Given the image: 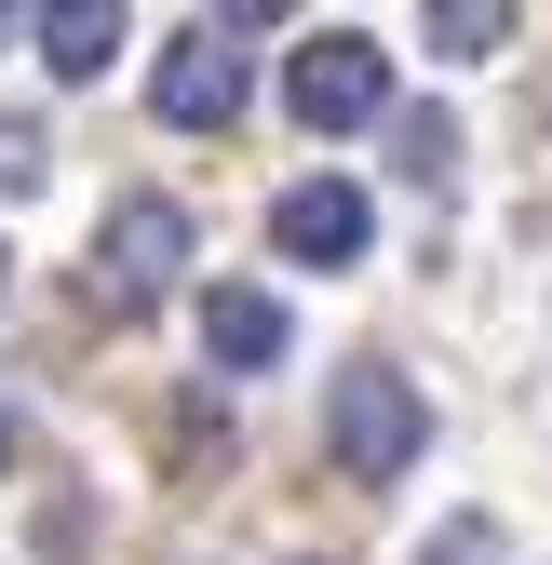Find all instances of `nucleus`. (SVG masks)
Returning a JSON list of instances; mask_svg holds the SVG:
<instances>
[{"label":"nucleus","instance_id":"nucleus-11","mask_svg":"<svg viewBox=\"0 0 552 565\" xmlns=\"http://www.w3.org/2000/svg\"><path fill=\"white\" fill-rule=\"evenodd\" d=\"M499 41H512L499 0H445V14H432V54H499Z\"/></svg>","mask_w":552,"mask_h":565},{"label":"nucleus","instance_id":"nucleus-4","mask_svg":"<svg viewBox=\"0 0 552 565\" xmlns=\"http://www.w3.org/2000/svg\"><path fill=\"white\" fill-rule=\"evenodd\" d=\"M149 108L176 135H230L243 121V28H189L162 67H149Z\"/></svg>","mask_w":552,"mask_h":565},{"label":"nucleus","instance_id":"nucleus-7","mask_svg":"<svg viewBox=\"0 0 552 565\" xmlns=\"http://www.w3.org/2000/svg\"><path fill=\"white\" fill-rule=\"evenodd\" d=\"M28 41H41V67H54V82H95V67L121 54V0H41V14H28Z\"/></svg>","mask_w":552,"mask_h":565},{"label":"nucleus","instance_id":"nucleus-6","mask_svg":"<svg viewBox=\"0 0 552 565\" xmlns=\"http://www.w3.org/2000/svg\"><path fill=\"white\" fill-rule=\"evenodd\" d=\"M284 350H297V323H284V297H269V282H216V297H202V364L269 377Z\"/></svg>","mask_w":552,"mask_h":565},{"label":"nucleus","instance_id":"nucleus-5","mask_svg":"<svg viewBox=\"0 0 552 565\" xmlns=\"http://www.w3.org/2000/svg\"><path fill=\"white\" fill-rule=\"evenodd\" d=\"M269 243H284L297 269H351V256L378 243V202H364L351 175H297L284 202H269Z\"/></svg>","mask_w":552,"mask_h":565},{"label":"nucleus","instance_id":"nucleus-3","mask_svg":"<svg viewBox=\"0 0 552 565\" xmlns=\"http://www.w3.org/2000/svg\"><path fill=\"white\" fill-rule=\"evenodd\" d=\"M284 108H297L310 135H351V121H378V108H391V54H378L364 28H323V41H297V54H284Z\"/></svg>","mask_w":552,"mask_h":565},{"label":"nucleus","instance_id":"nucleus-10","mask_svg":"<svg viewBox=\"0 0 552 565\" xmlns=\"http://www.w3.org/2000/svg\"><path fill=\"white\" fill-rule=\"evenodd\" d=\"M41 175H54V135H41L28 108H0V202H28Z\"/></svg>","mask_w":552,"mask_h":565},{"label":"nucleus","instance_id":"nucleus-1","mask_svg":"<svg viewBox=\"0 0 552 565\" xmlns=\"http://www.w3.org/2000/svg\"><path fill=\"white\" fill-rule=\"evenodd\" d=\"M323 445H337V471H351V484H404V471H418V445H432L418 377L351 364V377H337V404H323Z\"/></svg>","mask_w":552,"mask_h":565},{"label":"nucleus","instance_id":"nucleus-9","mask_svg":"<svg viewBox=\"0 0 552 565\" xmlns=\"http://www.w3.org/2000/svg\"><path fill=\"white\" fill-rule=\"evenodd\" d=\"M418 565H512V539H499V512H445L418 539Z\"/></svg>","mask_w":552,"mask_h":565},{"label":"nucleus","instance_id":"nucleus-2","mask_svg":"<svg viewBox=\"0 0 552 565\" xmlns=\"http://www.w3.org/2000/svg\"><path fill=\"white\" fill-rule=\"evenodd\" d=\"M176 269H189V202L121 189V202H108V230H95V297H108V310H149Z\"/></svg>","mask_w":552,"mask_h":565},{"label":"nucleus","instance_id":"nucleus-8","mask_svg":"<svg viewBox=\"0 0 552 565\" xmlns=\"http://www.w3.org/2000/svg\"><path fill=\"white\" fill-rule=\"evenodd\" d=\"M391 175L404 189H445L458 175V121L445 108H391Z\"/></svg>","mask_w":552,"mask_h":565},{"label":"nucleus","instance_id":"nucleus-12","mask_svg":"<svg viewBox=\"0 0 552 565\" xmlns=\"http://www.w3.org/2000/svg\"><path fill=\"white\" fill-rule=\"evenodd\" d=\"M0 458H14V431H0Z\"/></svg>","mask_w":552,"mask_h":565}]
</instances>
